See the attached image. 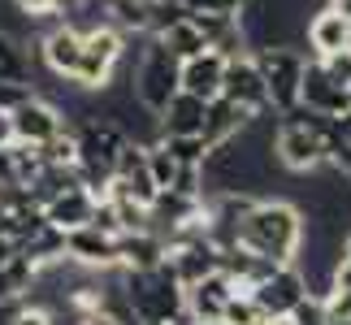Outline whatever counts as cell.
I'll list each match as a JSON object with an SVG mask.
<instances>
[{"mask_svg": "<svg viewBox=\"0 0 351 325\" xmlns=\"http://www.w3.org/2000/svg\"><path fill=\"white\" fill-rule=\"evenodd\" d=\"M347 100H351V83H347Z\"/></svg>", "mask_w": 351, "mask_h": 325, "instance_id": "obj_36", "label": "cell"}, {"mask_svg": "<svg viewBox=\"0 0 351 325\" xmlns=\"http://www.w3.org/2000/svg\"><path fill=\"white\" fill-rule=\"evenodd\" d=\"M300 108L308 113H321V117H343L351 100H347V87H339L334 78L321 70V61L308 57L304 65V78H300Z\"/></svg>", "mask_w": 351, "mask_h": 325, "instance_id": "obj_11", "label": "cell"}, {"mask_svg": "<svg viewBox=\"0 0 351 325\" xmlns=\"http://www.w3.org/2000/svg\"><path fill=\"white\" fill-rule=\"evenodd\" d=\"M330 134H334V147H351V108L330 121Z\"/></svg>", "mask_w": 351, "mask_h": 325, "instance_id": "obj_31", "label": "cell"}, {"mask_svg": "<svg viewBox=\"0 0 351 325\" xmlns=\"http://www.w3.org/2000/svg\"><path fill=\"white\" fill-rule=\"evenodd\" d=\"M252 113L247 108H239V104H230V100H208V113H204V143L208 147H217V143H230V139H239L243 130L252 126Z\"/></svg>", "mask_w": 351, "mask_h": 325, "instance_id": "obj_20", "label": "cell"}, {"mask_svg": "<svg viewBox=\"0 0 351 325\" xmlns=\"http://www.w3.org/2000/svg\"><path fill=\"white\" fill-rule=\"evenodd\" d=\"M35 87L31 83H9V78H0V113H13L22 100H31Z\"/></svg>", "mask_w": 351, "mask_h": 325, "instance_id": "obj_28", "label": "cell"}, {"mask_svg": "<svg viewBox=\"0 0 351 325\" xmlns=\"http://www.w3.org/2000/svg\"><path fill=\"white\" fill-rule=\"evenodd\" d=\"M256 70H261V83H265V96H269V108L282 117L291 108H300V78H304V65L308 57L291 44H256L247 48Z\"/></svg>", "mask_w": 351, "mask_h": 325, "instance_id": "obj_4", "label": "cell"}, {"mask_svg": "<svg viewBox=\"0 0 351 325\" xmlns=\"http://www.w3.org/2000/svg\"><path fill=\"white\" fill-rule=\"evenodd\" d=\"M239 295L234 287V278L230 274H208V278H199L195 287H186V317H191L195 325H221V313H226V304H230ZM247 295V291H243Z\"/></svg>", "mask_w": 351, "mask_h": 325, "instance_id": "obj_10", "label": "cell"}, {"mask_svg": "<svg viewBox=\"0 0 351 325\" xmlns=\"http://www.w3.org/2000/svg\"><path fill=\"white\" fill-rule=\"evenodd\" d=\"M9 126H13V143H26V147H44L52 143L61 130H70V121H65V113L57 104H48V100H22L18 108L9 113Z\"/></svg>", "mask_w": 351, "mask_h": 325, "instance_id": "obj_8", "label": "cell"}, {"mask_svg": "<svg viewBox=\"0 0 351 325\" xmlns=\"http://www.w3.org/2000/svg\"><path fill=\"white\" fill-rule=\"evenodd\" d=\"M0 78L9 83H31V57H26L22 39L0 26Z\"/></svg>", "mask_w": 351, "mask_h": 325, "instance_id": "obj_22", "label": "cell"}, {"mask_svg": "<svg viewBox=\"0 0 351 325\" xmlns=\"http://www.w3.org/2000/svg\"><path fill=\"white\" fill-rule=\"evenodd\" d=\"M121 278H126L121 295H126L139 325H186L191 321L186 317V291L178 287V278L165 265L143 269V274H121Z\"/></svg>", "mask_w": 351, "mask_h": 325, "instance_id": "obj_3", "label": "cell"}, {"mask_svg": "<svg viewBox=\"0 0 351 325\" xmlns=\"http://www.w3.org/2000/svg\"><path fill=\"white\" fill-rule=\"evenodd\" d=\"M121 57H126V35L113 31L109 22L87 26L83 31V57H78V70H74L70 83L83 87V91H104L113 83Z\"/></svg>", "mask_w": 351, "mask_h": 325, "instance_id": "obj_6", "label": "cell"}, {"mask_svg": "<svg viewBox=\"0 0 351 325\" xmlns=\"http://www.w3.org/2000/svg\"><path fill=\"white\" fill-rule=\"evenodd\" d=\"M252 0H182L186 13H226V18H243Z\"/></svg>", "mask_w": 351, "mask_h": 325, "instance_id": "obj_27", "label": "cell"}, {"mask_svg": "<svg viewBox=\"0 0 351 325\" xmlns=\"http://www.w3.org/2000/svg\"><path fill=\"white\" fill-rule=\"evenodd\" d=\"M330 165L343 173V178L351 182V147H334V156H330Z\"/></svg>", "mask_w": 351, "mask_h": 325, "instance_id": "obj_33", "label": "cell"}, {"mask_svg": "<svg viewBox=\"0 0 351 325\" xmlns=\"http://www.w3.org/2000/svg\"><path fill=\"white\" fill-rule=\"evenodd\" d=\"M317 61V57H313ZM321 70H326L339 87H347L351 83V52H334V57H321Z\"/></svg>", "mask_w": 351, "mask_h": 325, "instance_id": "obj_29", "label": "cell"}, {"mask_svg": "<svg viewBox=\"0 0 351 325\" xmlns=\"http://www.w3.org/2000/svg\"><path fill=\"white\" fill-rule=\"evenodd\" d=\"M221 74H226V57H217V52H199V57L178 65V91H186V96L208 104V100L221 96Z\"/></svg>", "mask_w": 351, "mask_h": 325, "instance_id": "obj_14", "label": "cell"}, {"mask_svg": "<svg viewBox=\"0 0 351 325\" xmlns=\"http://www.w3.org/2000/svg\"><path fill=\"white\" fill-rule=\"evenodd\" d=\"M48 217V226H57L61 234H70V230H83V226H91V213H96V200H91V191L83 182L78 186H65L61 195H52L44 208H39Z\"/></svg>", "mask_w": 351, "mask_h": 325, "instance_id": "obj_18", "label": "cell"}, {"mask_svg": "<svg viewBox=\"0 0 351 325\" xmlns=\"http://www.w3.org/2000/svg\"><path fill=\"white\" fill-rule=\"evenodd\" d=\"M204 113H208L204 100L178 91V96L156 113V139H173V134H204Z\"/></svg>", "mask_w": 351, "mask_h": 325, "instance_id": "obj_19", "label": "cell"}, {"mask_svg": "<svg viewBox=\"0 0 351 325\" xmlns=\"http://www.w3.org/2000/svg\"><path fill=\"white\" fill-rule=\"evenodd\" d=\"M247 295H252V304L261 308L265 317H291V308L308 295L304 269L300 265H274Z\"/></svg>", "mask_w": 351, "mask_h": 325, "instance_id": "obj_7", "label": "cell"}, {"mask_svg": "<svg viewBox=\"0 0 351 325\" xmlns=\"http://www.w3.org/2000/svg\"><path fill=\"white\" fill-rule=\"evenodd\" d=\"M9 147H0V186H18V169H13V152H9Z\"/></svg>", "mask_w": 351, "mask_h": 325, "instance_id": "obj_32", "label": "cell"}, {"mask_svg": "<svg viewBox=\"0 0 351 325\" xmlns=\"http://www.w3.org/2000/svg\"><path fill=\"white\" fill-rule=\"evenodd\" d=\"M165 265V239L152 230H126L117 234V269L121 274H143V269Z\"/></svg>", "mask_w": 351, "mask_h": 325, "instance_id": "obj_17", "label": "cell"}, {"mask_svg": "<svg viewBox=\"0 0 351 325\" xmlns=\"http://www.w3.org/2000/svg\"><path fill=\"white\" fill-rule=\"evenodd\" d=\"M65 261H78L83 269L109 274V269H117V234H104L96 226L70 230L65 234Z\"/></svg>", "mask_w": 351, "mask_h": 325, "instance_id": "obj_12", "label": "cell"}, {"mask_svg": "<svg viewBox=\"0 0 351 325\" xmlns=\"http://www.w3.org/2000/svg\"><path fill=\"white\" fill-rule=\"evenodd\" d=\"M291 325H330V317H326V300L308 291L304 300L291 308Z\"/></svg>", "mask_w": 351, "mask_h": 325, "instance_id": "obj_25", "label": "cell"}, {"mask_svg": "<svg viewBox=\"0 0 351 325\" xmlns=\"http://www.w3.org/2000/svg\"><path fill=\"white\" fill-rule=\"evenodd\" d=\"M304 213L287 204V200H256L243 213V221L234 226V248H243L247 256H261L269 265H295L304 248Z\"/></svg>", "mask_w": 351, "mask_h": 325, "instance_id": "obj_1", "label": "cell"}, {"mask_svg": "<svg viewBox=\"0 0 351 325\" xmlns=\"http://www.w3.org/2000/svg\"><path fill=\"white\" fill-rule=\"evenodd\" d=\"M39 57L57 78H74L78 57H83V31L74 22H52V31L39 39Z\"/></svg>", "mask_w": 351, "mask_h": 325, "instance_id": "obj_13", "label": "cell"}, {"mask_svg": "<svg viewBox=\"0 0 351 325\" xmlns=\"http://www.w3.org/2000/svg\"><path fill=\"white\" fill-rule=\"evenodd\" d=\"M178 160H173L169 152H165V143L160 139H152L147 143V173H152V182H156V191H169L173 186V178H178Z\"/></svg>", "mask_w": 351, "mask_h": 325, "instance_id": "obj_24", "label": "cell"}, {"mask_svg": "<svg viewBox=\"0 0 351 325\" xmlns=\"http://www.w3.org/2000/svg\"><path fill=\"white\" fill-rule=\"evenodd\" d=\"M35 278H39V265L31 261V256H22L18 248H9V243L0 239V308L22 304L26 291L35 287Z\"/></svg>", "mask_w": 351, "mask_h": 325, "instance_id": "obj_16", "label": "cell"}, {"mask_svg": "<svg viewBox=\"0 0 351 325\" xmlns=\"http://www.w3.org/2000/svg\"><path fill=\"white\" fill-rule=\"evenodd\" d=\"M351 22L343 18L334 5H321L313 18H308V48H313V57H334V52H351Z\"/></svg>", "mask_w": 351, "mask_h": 325, "instance_id": "obj_15", "label": "cell"}, {"mask_svg": "<svg viewBox=\"0 0 351 325\" xmlns=\"http://www.w3.org/2000/svg\"><path fill=\"white\" fill-rule=\"evenodd\" d=\"M256 325H291V317H261Z\"/></svg>", "mask_w": 351, "mask_h": 325, "instance_id": "obj_35", "label": "cell"}, {"mask_svg": "<svg viewBox=\"0 0 351 325\" xmlns=\"http://www.w3.org/2000/svg\"><path fill=\"white\" fill-rule=\"evenodd\" d=\"M156 39H160V44H165L178 61H191V57H199V52H208V48H204V35L191 26V18H178L173 26H165Z\"/></svg>", "mask_w": 351, "mask_h": 325, "instance_id": "obj_21", "label": "cell"}, {"mask_svg": "<svg viewBox=\"0 0 351 325\" xmlns=\"http://www.w3.org/2000/svg\"><path fill=\"white\" fill-rule=\"evenodd\" d=\"M178 57L160 44L156 35H147V48L139 52V65L130 74V87H134V100H139L147 113H160L173 96H178Z\"/></svg>", "mask_w": 351, "mask_h": 325, "instance_id": "obj_5", "label": "cell"}, {"mask_svg": "<svg viewBox=\"0 0 351 325\" xmlns=\"http://www.w3.org/2000/svg\"><path fill=\"white\" fill-rule=\"evenodd\" d=\"M330 121L334 117L308 113V108H291V113H282L278 130H274V156L291 173H313L321 165H330V156H334Z\"/></svg>", "mask_w": 351, "mask_h": 325, "instance_id": "obj_2", "label": "cell"}, {"mask_svg": "<svg viewBox=\"0 0 351 325\" xmlns=\"http://www.w3.org/2000/svg\"><path fill=\"white\" fill-rule=\"evenodd\" d=\"M221 100H230L239 108H247L252 117L269 113V96H265V83H261V70H256L252 52H239V57L226 61V74H221Z\"/></svg>", "mask_w": 351, "mask_h": 325, "instance_id": "obj_9", "label": "cell"}, {"mask_svg": "<svg viewBox=\"0 0 351 325\" xmlns=\"http://www.w3.org/2000/svg\"><path fill=\"white\" fill-rule=\"evenodd\" d=\"M9 325H52V313L39 308V304H18L13 317H9Z\"/></svg>", "mask_w": 351, "mask_h": 325, "instance_id": "obj_30", "label": "cell"}, {"mask_svg": "<svg viewBox=\"0 0 351 325\" xmlns=\"http://www.w3.org/2000/svg\"><path fill=\"white\" fill-rule=\"evenodd\" d=\"M186 325H195V321H186Z\"/></svg>", "mask_w": 351, "mask_h": 325, "instance_id": "obj_37", "label": "cell"}, {"mask_svg": "<svg viewBox=\"0 0 351 325\" xmlns=\"http://www.w3.org/2000/svg\"><path fill=\"white\" fill-rule=\"evenodd\" d=\"M160 143H165V152L178 160V165H195V169L204 165L208 152H213L204 143V134H173V139H160Z\"/></svg>", "mask_w": 351, "mask_h": 325, "instance_id": "obj_23", "label": "cell"}, {"mask_svg": "<svg viewBox=\"0 0 351 325\" xmlns=\"http://www.w3.org/2000/svg\"><path fill=\"white\" fill-rule=\"evenodd\" d=\"M78 325H121V321H113L109 313H91V317H83Z\"/></svg>", "mask_w": 351, "mask_h": 325, "instance_id": "obj_34", "label": "cell"}, {"mask_svg": "<svg viewBox=\"0 0 351 325\" xmlns=\"http://www.w3.org/2000/svg\"><path fill=\"white\" fill-rule=\"evenodd\" d=\"M265 313H261V308H256L252 304V295H234V300L230 304H226V313H221V325H256V321H261Z\"/></svg>", "mask_w": 351, "mask_h": 325, "instance_id": "obj_26", "label": "cell"}]
</instances>
